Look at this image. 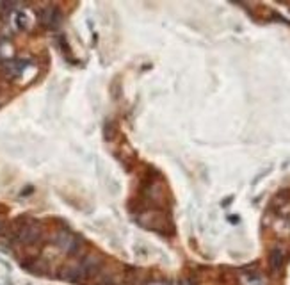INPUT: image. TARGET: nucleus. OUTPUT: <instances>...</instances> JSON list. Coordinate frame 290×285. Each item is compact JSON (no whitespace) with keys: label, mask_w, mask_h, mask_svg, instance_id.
Instances as JSON below:
<instances>
[{"label":"nucleus","mask_w":290,"mask_h":285,"mask_svg":"<svg viewBox=\"0 0 290 285\" xmlns=\"http://www.w3.org/2000/svg\"><path fill=\"white\" fill-rule=\"evenodd\" d=\"M101 264H103V258L100 255H88L86 258H82V262L78 264V280L95 276L101 269Z\"/></svg>","instance_id":"obj_2"},{"label":"nucleus","mask_w":290,"mask_h":285,"mask_svg":"<svg viewBox=\"0 0 290 285\" xmlns=\"http://www.w3.org/2000/svg\"><path fill=\"white\" fill-rule=\"evenodd\" d=\"M148 285H166V283H161V282H151V283H148Z\"/></svg>","instance_id":"obj_8"},{"label":"nucleus","mask_w":290,"mask_h":285,"mask_svg":"<svg viewBox=\"0 0 290 285\" xmlns=\"http://www.w3.org/2000/svg\"><path fill=\"white\" fill-rule=\"evenodd\" d=\"M269 264L274 271H280L285 264V250H281V248H278V246L273 248V250H271V255H269Z\"/></svg>","instance_id":"obj_5"},{"label":"nucleus","mask_w":290,"mask_h":285,"mask_svg":"<svg viewBox=\"0 0 290 285\" xmlns=\"http://www.w3.org/2000/svg\"><path fill=\"white\" fill-rule=\"evenodd\" d=\"M41 237L39 225L34 221H21L16 230V239L23 244H32Z\"/></svg>","instance_id":"obj_1"},{"label":"nucleus","mask_w":290,"mask_h":285,"mask_svg":"<svg viewBox=\"0 0 290 285\" xmlns=\"http://www.w3.org/2000/svg\"><path fill=\"white\" fill-rule=\"evenodd\" d=\"M139 223L146 228H151V230H159V232H164L166 226H168V219H166L164 214L157 211H148L144 214L139 216Z\"/></svg>","instance_id":"obj_3"},{"label":"nucleus","mask_w":290,"mask_h":285,"mask_svg":"<svg viewBox=\"0 0 290 285\" xmlns=\"http://www.w3.org/2000/svg\"><path fill=\"white\" fill-rule=\"evenodd\" d=\"M56 244L59 250H63L64 253H77L78 246H81V241L75 234L68 232V230H61L56 237Z\"/></svg>","instance_id":"obj_4"},{"label":"nucleus","mask_w":290,"mask_h":285,"mask_svg":"<svg viewBox=\"0 0 290 285\" xmlns=\"http://www.w3.org/2000/svg\"><path fill=\"white\" fill-rule=\"evenodd\" d=\"M57 9L56 7H48L46 11H43V16H41V20H43V23L45 25H48V27H54V25L59 21V16H57Z\"/></svg>","instance_id":"obj_7"},{"label":"nucleus","mask_w":290,"mask_h":285,"mask_svg":"<svg viewBox=\"0 0 290 285\" xmlns=\"http://www.w3.org/2000/svg\"><path fill=\"white\" fill-rule=\"evenodd\" d=\"M241 283L242 285H267L266 278L260 275H256V273H242L241 275Z\"/></svg>","instance_id":"obj_6"}]
</instances>
